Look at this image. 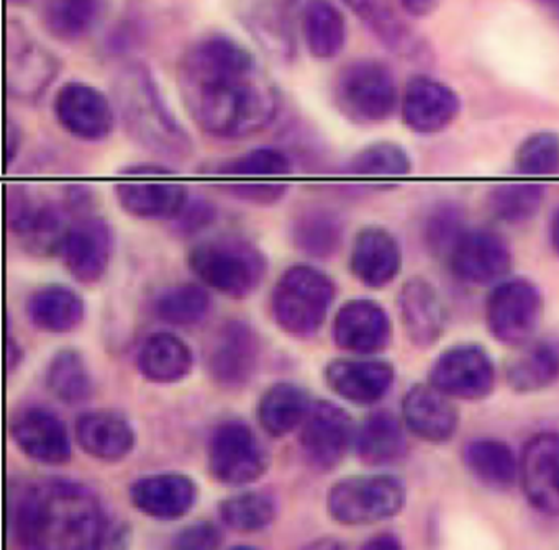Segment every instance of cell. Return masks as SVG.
Wrapping results in <instances>:
<instances>
[{"label": "cell", "mask_w": 559, "mask_h": 550, "mask_svg": "<svg viewBox=\"0 0 559 550\" xmlns=\"http://www.w3.org/2000/svg\"><path fill=\"white\" fill-rule=\"evenodd\" d=\"M178 88L192 121L222 140L266 130L283 107L280 88L250 49L222 33L204 36L182 52Z\"/></svg>", "instance_id": "obj_1"}, {"label": "cell", "mask_w": 559, "mask_h": 550, "mask_svg": "<svg viewBox=\"0 0 559 550\" xmlns=\"http://www.w3.org/2000/svg\"><path fill=\"white\" fill-rule=\"evenodd\" d=\"M9 523L15 540L27 549H117L130 537L126 523L91 488L68 478L15 485Z\"/></svg>", "instance_id": "obj_2"}, {"label": "cell", "mask_w": 559, "mask_h": 550, "mask_svg": "<svg viewBox=\"0 0 559 550\" xmlns=\"http://www.w3.org/2000/svg\"><path fill=\"white\" fill-rule=\"evenodd\" d=\"M114 104L133 143L163 159H188L194 141L159 91L146 64L133 61L114 79Z\"/></svg>", "instance_id": "obj_3"}, {"label": "cell", "mask_w": 559, "mask_h": 550, "mask_svg": "<svg viewBox=\"0 0 559 550\" xmlns=\"http://www.w3.org/2000/svg\"><path fill=\"white\" fill-rule=\"evenodd\" d=\"M189 265L207 287L235 300L257 291L267 272L263 251L237 235L199 242L189 254Z\"/></svg>", "instance_id": "obj_4"}, {"label": "cell", "mask_w": 559, "mask_h": 550, "mask_svg": "<svg viewBox=\"0 0 559 550\" xmlns=\"http://www.w3.org/2000/svg\"><path fill=\"white\" fill-rule=\"evenodd\" d=\"M333 100L340 113L353 123H382L399 105L394 72L379 59L349 61L333 82Z\"/></svg>", "instance_id": "obj_5"}, {"label": "cell", "mask_w": 559, "mask_h": 550, "mask_svg": "<svg viewBox=\"0 0 559 550\" xmlns=\"http://www.w3.org/2000/svg\"><path fill=\"white\" fill-rule=\"evenodd\" d=\"M335 294V284L325 272L312 265H293L274 287V320L286 333L310 336L322 327Z\"/></svg>", "instance_id": "obj_6"}, {"label": "cell", "mask_w": 559, "mask_h": 550, "mask_svg": "<svg viewBox=\"0 0 559 550\" xmlns=\"http://www.w3.org/2000/svg\"><path fill=\"white\" fill-rule=\"evenodd\" d=\"M405 500L404 481L395 475H355L333 485L326 507L336 523L368 526L397 516Z\"/></svg>", "instance_id": "obj_7"}, {"label": "cell", "mask_w": 559, "mask_h": 550, "mask_svg": "<svg viewBox=\"0 0 559 550\" xmlns=\"http://www.w3.org/2000/svg\"><path fill=\"white\" fill-rule=\"evenodd\" d=\"M120 174L127 179L117 183L116 195L129 215L142 219H176L189 203L188 187L171 179L169 167L142 164Z\"/></svg>", "instance_id": "obj_8"}, {"label": "cell", "mask_w": 559, "mask_h": 550, "mask_svg": "<svg viewBox=\"0 0 559 550\" xmlns=\"http://www.w3.org/2000/svg\"><path fill=\"white\" fill-rule=\"evenodd\" d=\"M61 62L14 20L8 28V94L22 104H37L60 75Z\"/></svg>", "instance_id": "obj_9"}, {"label": "cell", "mask_w": 559, "mask_h": 550, "mask_svg": "<svg viewBox=\"0 0 559 550\" xmlns=\"http://www.w3.org/2000/svg\"><path fill=\"white\" fill-rule=\"evenodd\" d=\"M542 316V295L526 278L500 282L489 294L486 323L489 333L506 346H523L532 339Z\"/></svg>", "instance_id": "obj_10"}, {"label": "cell", "mask_w": 559, "mask_h": 550, "mask_svg": "<svg viewBox=\"0 0 559 550\" xmlns=\"http://www.w3.org/2000/svg\"><path fill=\"white\" fill-rule=\"evenodd\" d=\"M267 455L260 439L247 422H222L209 444V468L215 480L225 485H248L263 477Z\"/></svg>", "instance_id": "obj_11"}, {"label": "cell", "mask_w": 559, "mask_h": 550, "mask_svg": "<svg viewBox=\"0 0 559 550\" xmlns=\"http://www.w3.org/2000/svg\"><path fill=\"white\" fill-rule=\"evenodd\" d=\"M428 379L450 398L480 399L492 393L496 367L484 347L457 344L437 357Z\"/></svg>", "instance_id": "obj_12"}, {"label": "cell", "mask_w": 559, "mask_h": 550, "mask_svg": "<svg viewBox=\"0 0 559 550\" xmlns=\"http://www.w3.org/2000/svg\"><path fill=\"white\" fill-rule=\"evenodd\" d=\"M300 428V449L310 467L330 471L338 467L355 442L352 416L330 402L313 403Z\"/></svg>", "instance_id": "obj_13"}, {"label": "cell", "mask_w": 559, "mask_h": 550, "mask_svg": "<svg viewBox=\"0 0 559 550\" xmlns=\"http://www.w3.org/2000/svg\"><path fill=\"white\" fill-rule=\"evenodd\" d=\"M55 117L78 140L103 141L116 127V108L104 92L86 82L71 81L58 91Z\"/></svg>", "instance_id": "obj_14"}, {"label": "cell", "mask_w": 559, "mask_h": 550, "mask_svg": "<svg viewBox=\"0 0 559 550\" xmlns=\"http://www.w3.org/2000/svg\"><path fill=\"white\" fill-rule=\"evenodd\" d=\"M114 232L100 216H83L71 223L58 254L81 284H97L109 271Z\"/></svg>", "instance_id": "obj_15"}, {"label": "cell", "mask_w": 559, "mask_h": 550, "mask_svg": "<svg viewBox=\"0 0 559 550\" xmlns=\"http://www.w3.org/2000/svg\"><path fill=\"white\" fill-rule=\"evenodd\" d=\"M451 274L469 285H487L509 274L512 252L499 232L471 229L457 239L448 254Z\"/></svg>", "instance_id": "obj_16"}, {"label": "cell", "mask_w": 559, "mask_h": 550, "mask_svg": "<svg viewBox=\"0 0 559 550\" xmlns=\"http://www.w3.org/2000/svg\"><path fill=\"white\" fill-rule=\"evenodd\" d=\"M519 478L526 500L538 513L559 516V432H539L526 442Z\"/></svg>", "instance_id": "obj_17"}, {"label": "cell", "mask_w": 559, "mask_h": 550, "mask_svg": "<svg viewBox=\"0 0 559 550\" xmlns=\"http://www.w3.org/2000/svg\"><path fill=\"white\" fill-rule=\"evenodd\" d=\"M260 359V339L250 324L240 320L225 323L212 340L209 372L225 388H240L253 376Z\"/></svg>", "instance_id": "obj_18"}, {"label": "cell", "mask_w": 559, "mask_h": 550, "mask_svg": "<svg viewBox=\"0 0 559 550\" xmlns=\"http://www.w3.org/2000/svg\"><path fill=\"white\" fill-rule=\"evenodd\" d=\"M461 110L454 88L428 75H417L405 85L401 97V113L405 127L420 134L447 130Z\"/></svg>", "instance_id": "obj_19"}, {"label": "cell", "mask_w": 559, "mask_h": 550, "mask_svg": "<svg viewBox=\"0 0 559 550\" xmlns=\"http://www.w3.org/2000/svg\"><path fill=\"white\" fill-rule=\"evenodd\" d=\"M12 438L32 461L63 465L71 458V442L60 416L44 406H28L12 418Z\"/></svg>", "instance_id": "obj_20"}, {"label": "cell", "mask_w": 559, "mask_h": 550, "mask_svg": "<svg viewBox=\"0 0 559 550\" xmlns=\"http://www.w3.org/2000/svg\"><path fill=\"white\" fill-rule=\"evenodd\" d=\"M9 226L25 246L40 254L60 252L68 228L63 212L53 203H38L27 190L14 187L9 193Z\"/></svg>", "instance_id": "obj_21"}, {"label": "cell", "mask_w": 559, "mask_h": 550, "mask_svg": "<svg viewBox=\"0 0 559 550\" xmlns=\"http://www.w3.org/2000/svg\"><path fill=\"white\" fill-rule=\"evenodd\" d=\"M392 336L388 311L372 300H349L333 321L336 346L353 354H374L388 346Z\"/></svg>", "instance_id": "obj_22"}, {"label": "cell", "mask_w": 559, "mask_h": 550, "mask_svg": "<svg viewBox=\"0 0 559 550\" xmlns=\"http://www.w3.org/2000/svg\"><path fill=\"white\" fill-rule=\"evenodd\" d=\"M402 419L412 434L428 442L450 441L460 428L456 406L431 383L407 390L402 399Z\"/></svg>", "instance_id": "obj_23"}, {"label": "cell", "mask_w": 559, "mask_h": 550, "mask_svg": "<svg viewBox=\"0 0 559 550\" xmlns=\"http://www.w3.org/2000/svg\"><path fill=\"white\" fill-rule=\"evenodd\" d=\"M326 383L346 402L374 405L394 385V367L381 359H335L326 366Z\"/></svg>", "instance_id": "obj_24"}, {"label": "cell", "mask_w": 559, "mask_h": 550, "mask_svg": "<svg viewBox=\"0 0 559 550\" xmlns=\"http://www.w3.org/2000/svg\"><path fill=\"white\" fill-rule=\"evenodd\" d=\"M399 310L405 333L414 346L431 347L443 336L447 313L440 295L430 282L421 277L408 278L399 294Z\"/></svg>", "instance_id": "obj_25"}, {"label": "cell", "mask_w": 559, "mask_h": 550, "mask_svg": "<svg viewBox=\"0 0 559 550\" xmlns=\"http://www.w3.org/2000/svg\"><path fill=\"white\" fill-rule=\"evenodd\" d=\"M130 500L146 516L155 519H179L194 506L198 488L188 475H148L132 485Z\"/></svg>", "instance_id": "obj_26"}, {"label": "cell", "mask_w": 559, "mask_h": 550, "mask_svg": "<svg viewBox=\"0 0 559 550\" xmlns=\"http://www.w3.org/2000/svg\"><path fill=\"white\" fill-rule=\"evenodd\" d=\"M349 262L353 275L366 287H385L401 272V244L388 229L368 226L356 236Z\"/></svg>", "instance_id": "obj_27"}, {"label": "cell", "mask_w": 559, "mask_h": 550, "mask_svg": "<svg viewBox=\"0 0 559 550\" xmlns=\"http://www.w3.org/2000/svg\"><path fill=\"white\" fill-rule=\"evenodd\" d=\"M76 438L86 454L106 462L122 461L135 445L132 425L109 409L81 415L76 422Z\"/></svg>", "instance_id": "obj_28"}, {"label": "cell", "mask_w": 559, "mask_h": 550, "mask_svg": "<svg viewBox=\"0 0 559 550\" xmlns=\"http://www.w3.org/2000/svg\"><path fill=\"white\" fill-rule=\"evenodd\" d=\"M356 452L366 465L395 464L404 457L407 442L401 421L391 411L371 412L355 434Z\"/></svg>", "instance_id": "obj_29"}, {"label": "cell", "mask_w": 559, "mask_h": 550, "mask_svg": "<svg viewBox=\"0 0 559 550\" xmlns=\"http://www.w3.org/2000/svg\"><path fill=\"white\" fill-rule=\"evenodd\" d=\"M463 461L469 474L492 488H509L520 477V458L507 442L477 438L463 449Z\"/></svg>", "instance_id": "obj_30"}, {"label": "cell", "mask_w": 559, "mask_h": 550, "mask_svg": "<svg viewBox=\"0 0 559 550\" xmlns=\"http://www.w3.org/2000/svg\"><path fill=\"white\" fill-rule=\"evenodd\" d=\"M191 347L171 333L152 334L139 354V369L145 379L155 383H175L192 370Z\"/></svg>", "instance_id": "obj_31"}, {"label": "cell", "mask_w": 559, "mask_h": 550, "mask_svg": "<svg viewBox=\"0 0 559 550\" xmlns=\"http://www.w3.org/2000/svg\"><path fill=\"white\" fill-rule=\"evenodd\" d=\"M28 316L37 330L63 334L76 330L84 318V301L73 288L48 285L32 295Z\"/></svg>", "instance_id": "obj_32"}, {"label": "cell", "mask_w": 559, "mask_h": 550, "mask_svg": "<svg viewBox=\"0 0 559 550\" xmlns=\"http://www.w3.org/2000/svg\"><path fill=\"white\" fill-rule=\"evenodd\" d=\"M559 380V340L526 344L507 367V382L519 393H535Z\"/></svg>", "instance_id": "obj_33"}, {"label": "cell", "mask_w": 559, "mask_h": 550, "mask_svg": "<svg viewBox=\"0 0 559 550\" xmlns=\"http://www.w3.org/2000/svg\"><path fill=\"white\" fill-rule=\"evenodd\" d=\"M302 33L313 58H336L346 41L345 16L330 0H309L302 10Z\"/></svg>", "instance_id": "obj_34"}, {"label": "cell", "mask_w": 559, "mask_h": 550, "mask_svg": "<svg viewBox=\"0 0 559 550\" xmlns=\"http://www.w3.org/2000/svg\"><path fill=\"white\" fill-rule=\"evenodd\" d=\"M310 408L312 402L306 390L294 383L283 382L276 383L264 393L258 416L264 431L274 438H283L302 425Z\"/></svg>", "instance_id": "obj_35"}, {"label": "cell", "mask_w": 559, "mask_h": 550, "mask_svg": "<svg viewBox=\"0 0 559 550\" xmlns=\"http://www.w3.org/2000/svg\"><path fill=\"white\" fill-rule=\"evenodd\" d=\"M104 13V0H47L41 10V23L55 38L78 41L99 25Z\"/></svg>", "instance_id": "obj_36"}, {"label": "cell", "mask_w": 559, "mask_h": 550, "mask_svg": "<svg viewBox=\"0 0 559 550\" xmlns=\"http://www.w3.org/2000/svg\"><path fill=\"white\" fill-rule=\"evenodd\" d=\"M296 248L310 258H330L343 242V223L336 213L326 208H310L294 222Z\"/></svg>", "instance_id": "obj_37"}, {"label": "cell", "mask_w": 559, "mask_h": 550, "mask_svg": "<svg viewBox=\"0 0 559 550\" xmlns=\"http://www.w3.org/2000/svg\"><path fill=\"white\" fill-rule=\"evenodd\" d=\"M369 29L378 36L379 41L395 52L412 55L417 49V39L404 22L395 15L389 0H343Z\"/></svg>", "instance_id": "obj_38"}, {"label": "cell", "mask_w": 559, "mask_h": 550, "mask_svg": "<svg viewBox=\"0 0 559 550\" xmlns=\"http://www.w3.org/2000/svg\"><path fill=\"white\" fill-rule=\"evenodd\" d=\"M48 388L68 405L86 402L93 395V376L78 350H60L47 372Z\"/></svg>", "instance_id": "obj_39"}, {"label": "cell", "mask_w": 559, "mask_h": 550, "mask_svg": "<svg viewBox=\"0 0 559 550\" xmlns=\"http://www.w3.org/2000/svg\"><path fill=\"white\" fill-rule=\"evenodd\" d=\"M545 199V187L538 183H500L490 190L489 208L500 222L519 225L532 219L542 208Z\"/></svg>", "instance_id": "obj_40"}, {"label": "cell", "mask_w": 559, "mask_h": 550, "mask_svg": "<svg viewBox=\"0 0 559 550\" xmlns=\"http://www.w3.org/2000/svg\"><path fill=\"white\" fill-rule=\"evenodd\" d=\"M211 310V297L201 285L178 284L166 288L156 300L159 320L173 326H192L201 323Z\"/></svg>", "instance_id": "obj_41"}, {"label": "cell", "mask_w": 559, "mask_h": 550, "mask_svg": "<svg viewBox=\"0 0 559 550\" xmlns=\"http://www.w3.org/2000/svg\"><path fill=\"white\" fill-rule=\"evenodd\" d=\"M225 526L237 533H258L266 529L276 517V503L270 494L248 491L228 498L221 504Z\"/></svg>", "instance_id": "obj_42"}, {"label": "cell", "mask_w": 559, "mask_h": 550, "mask_svg": "<svg viewBox=\"0 0 559 550\" xmlns=\"http://www.w3.org/2000/svg\"><path fill=\"white\" fill-rule=\"evenodd\" d=\"M348 170L358 176H405L411 174L412 160L397 143H374L362 147L352 157Z\"/></svg>", "instance_id": "obj_43"}, {"label": "cell", "mask_w": 559, "mask_h": 550, "mask_svg": "<svg viewBox=\"0 0 559 550\" xmlns=\"http://www.w3.org/2000/svg\"><path fill=\"white\" fill-rule=\"evenodd\" d=\"M515 166L525 176H551L559 170V134H530L516 151Z\"/></svg>", "instance_id": "obj_44"}, {"label": "cell", "mask_w": 559, "mask_h": 550, "mask_svg": "<svg viewBox=\"0 0 559 550\" xmlns=\"http://www.w3.org/2000/svg\"><path fill=\"white\" fill-rule=\"evenodd\" d=\"M293 169V160L276 147H258L218 166L228 176H284Z\"/></svg>", "instance_id": "obj_45"}, {"label": "cell", "mask_w": 559, "mask_h": 550, "mask_svg": "<svg viewBox=\"0 0 559 550\" xmlns=\"http://www.w3.org/2000/svg\"><path fill=\"white\" fill-rule=\"evenodd\" d=\"M464 215L453 203H443L428 215L424 226L425 244L433 252L450 254L464 235Z\"/></svg>", "instance_id": "obj_46"}, {"label": "cell", "mask_w": 559, "mask_h": 550, "mask_svg": "<svg viewBox=\"0 0 559 550\" xmlns=\"http://www.w3.org/2000/svg\"><path fill=\"white\" fill-rule=\"evenodd\" d=\"M175 546L179 549H218L222 546V534L215 524L202 521L181 530Z\"/></svg>", "instance_id": "obj_47"}, {"label": "cell", "mask_w": 559, "mask_h": 550, "mask_svg": "<svg viewBox=\"0 0 559 550\" xmlns=\"http://www.w3.org/2000/svg\"><path fill=\"white\" fill-rule=\"evenodd\" d=\"M178 219V228L182 235L185 232H199L205 226L212 225L215 219V208L207 202L188 203Z\"/></svg>", "instance_id": "obj_48"}, {"label": "cell", "mask_w": 559, "mask_h": 550, "mask_svg": "<svg viewBox=\"0 0 559 550\" xmlns=\"http://www.w3.org/2000/svg\"><path fill=\"white\" fill-rule=\"evenodd\" d=\"M230 190L238 199H245L248 202L274 203L283 199L287 189L284 186H238L231 187Z\"/></svg>", "instance_id": "obj_49"}, {"label": "cell", "mask_w": 559, "mask_h": 550, "mask_svg": "<svg viewBox=\"0 0 559 550\" xmlns=\"http://www.w3.org/2000/svg\"><path fill=\"white\" fill-rule=\"evenodd\" d=\"M5 130H8V133H5V164L9 167L14 163L19 151H21L24 133H22L21 124L14 118H9Z\"/></svg>", "instance_id": "obj_50"}, {"label": "cell", "mask_w": 559, "mask_h": 550, "mask_svg": "<svg viewBox=\"0 0 559 550\" xmlns=\"http://www.w3.org/2000/svg\"><path fill=\"white\" fill-rule=\"evenodd\" d=\"M399 2H401L404 12L417 16V19L430 15L440 5V0H399Z\"/></svg>", "instance_id": "obj_51"}, {"label": "cell", "mask_w": 559, "mask_h": 550, "mask_svg": "<svg viewBox=\"0 0 559 550\" xmlns=\"http://www.w3.org/2000/svg\"><path fill=\"white\" fill-rule=\"evenodd\" d=\"M365 549H401L402 542L401 537L397 534L389 533V530H384V533L376 534L371 539L366 540Z\"/></svg>", "instance_id": "obj_52"}, {"label": "cell", "mask_w": 559, "mask_h": 550, "mask_svg": "<svg viewBox=\"0 0 559 550\" xmlns=\"http://www.w3.org/2000/svg\"><path fill=\"white\" fill-rule=\"evenodd\" d=\"M551 244L555 249L556 254L559 255V210L552 216L551 222Z\"/></svg>", "instance_id": "obj_53"}, {"label": "cell", "mask_w": 559, "mask_h": 550, "mask_svg": "<svg viewBox=\"0 0 559 550\" xmlns=\"http://www.w3.org/2000/svg\"><path fill=\"white\" fill-rule=\"evenodd\" d=\"M552 9H555L556 16L559 20V0H551Z\"/></svg>", "instance_id": "obj_54"}, {"label": "cell", "mask_w": 559, "mask_h": 550, "mask_svg": "<svg viewBox=\"0 0 559 550\" xmlns=\"http://www.w3.org/2000/svg\"><path fill=\"white\" fill-rule=\"evenodd\" d=\"M548 2H551V0H548Z\"/></svg>", "instance_id": "obj_55"}]
</instances>
